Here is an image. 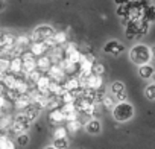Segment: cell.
Returning <instances> with one entry per match:
<instances>
[{
    "label": "cell",
    "mask_w": 155,
    "mask_h": 149,
    "mask_svg": "<svg viewBox=\"0 0 155 149\" xmlns=\"http://www.w3.org/2000/svg\"><path fill=\"white\" fill-rule=\"evenodd\" d=\"M152 58V53H150V47L146 46V44H135L129 49V59L135 64V65H143V64H149Z\"/></svg>",
    "instance_id": "cell-1"
},
{
    "label": "cell",
    "mask_w": 155,
    "mask_h": 149,
    "mask_svg": "<svg viewBox=\"0 0 155 149\" xmlns=\"http://www.w3.org/2000/svg\"><path fill=\"white\" fill-rule=\"evenodd\" d=\"M135 114V110H134V105L129 104V102H117L113 108V117L116 122L119 123H125L128 120H131Z\"/></svg>",
    "instance_id": "cell-2"
},
{
    "label": "cell",
    "mask_w": 155,
    "mask_h": 149,
    "mask_svg": "<svg viewBox=\"0 0 155 149\" xmlns=\"http://www.w3.org/2000/svg\"><path fill=\"white\" fill-rule=\"evenodd\" d=\"M79 79H81L82 87L84 88H88V90H99L104 85V79H102L101 74H94V73L81 74Z\"/></svg>",
    "instance_id": "cell-3"
},
{
    "label": "cell",
    "mask_w": 155,
    "mask_h": 149,
    "mask_svg": "<svg viewBox=\"0 0 155 149\" xmlns=\"http://www.w3.org/2000/svg\"><path fill=\"white\" fill-rule=\"evenodd\" d=\"M55 35V29L49 25H41V26H37L31 35L32 41H49L50 38H53Z\"/></svg>",
    "instance_id": "cell-4"
},
{
    "label": "cell",
    "mask_w": 155,
    "mask_h": 149,
    "mask_svg": "<svg viewBox=\"0 0 155 149\" xmlns=\"http://www.w3.org/2000/svg\"><path fill=\"white\" fill-rule=\"evenodd\" d=\"M128 6H129V17L134 20H141L146 8L149 6V2L147 0H132L128 3Z\"/></svg>",
    "instance_id": "cell-5"
},
{
    "label": "cell",
    "mask_w": 155,
    "mask_h": 149,
    "mask_svg": "<svg viewBox=\"0 0 155 149\" xmlns=\"http://www.w3.org/2000/svg\"><path fill=\"white\" fill-rule=\"evenodd\" d=\"M12 131L15 134H23V132H28L29 128H31V120L28 119V116L25 113H20L14 117L12 120Z\"/></svg>",
    "instance_id": "cell-6"
},
{
    "label": "cell",
    "mask_w": 155,
    "mask_h": 149,
    "mask_svg": "<svg viewBox=\"0 0 155 149\" xmlns=\"http://www.w3.org/2000/svg\"><path fill=\"white\" fill-rule=\"evenodd\" d=\"M102 50H104V53H108V55H113V56H119L125 50V46L120 41H117V40H110L108 43H105Z\"/></svg>",
    "instance_id": "cell-7"
},
{
    "label": "cell",
    "mask_w": 155,
    "mask_h": 149,
    "mask_svg": "<svg viewBox=\"0 0 155 149\" xmlns=\"http://www.w3.org/2000/svg\"><path fill=\"white\" fill-rule=\"evenodd\" d=\"M138 23H140V20H134V18H129L125 23V35L128 40L138 38Z\"/></svg>",
    "instance_id": "cell-8"
},
{
    "label": "cell",
    "mask_w": 155,
    "mask_h": 149,
    "mask_svg": "<svg viewBox=\"0 0 155 149\" xmlns=\"http://www.w3.org/2000/svg\"><path fill=\"white\" fill-rule=\"evenodd\" d=\"M49 47H50V44H49L47 41H32V44H31V52L38 58V56L46 55L47 50H49Z\"/></svg>",
    "instance_id": "cell-9"
},
{
    "label": "cell",
    "mask_w": 155,
    "mask_h": 149,
    "mask_svg": "<svg viewBox=\"0 0 155 149\" xmlns=\"http://www.w3.org/2000/svg\"><path fill=\"white\" fill-rule=\"evenodd\" d=\"M61 111H62L64 119H65L67 122L78 117V108H76L74 104H64V105L61 107Z\"/></svg>",
    "instance_id": "cell-10"
},
{
    "label": "cell",
    "mask_w": 155,
    "mask_h": 149,
    "mask_svg": "<svg viewBox=\"0 0 155 149\" xmlns=\"http://www.w3.org/2000/svg\"><path fill=\"white\" fill-rule=\"evenodd\" d=\"M64 90H68V91H76V90H79V88H84L82 84H81V79L78 78V76H71L68 78L64 84H62Z\"/></svg>",
    "instance_id": "cell-11"
},
{
    "label": "cell",
    "mask_w": 155,
    "mask_h": 149,
    "mask_svg": "<svg viewBox=\"0 0 155 149\" xmlns=\"http://www.w3.org/2000/svg\"><path fill=\"white\" fill-rule=\"evenodd\" d=\"M50 81L52 78L49 76V74H41V76L37 79V88L40 93H49V85H50Z\"/></svg>",
    "instance_id": "cell-12"
},
{
    "label": "cell",
    "mask_w": 155,
    "mask_h": 149,
    "mask_svg": "<svg viewBox=\"0 0 155 149\" xmlns=\"http://www.w3.org/2000/svg\"><path fill=\"white\" fill-rule=\"evenodd\" d=\"M85 131H87L88 134H91V135H97V134L102 131V123H101V120H97V119L88 120V122L85 123Z\"/></svg>",
    "instance_id": "cell-13"
},
{
    "label": "cell",
    "mask_w": 155,
    "mask_h": 149,
    "mask_svg": "<svg viewBox=\"0 0 155 149\" xmlns=\"http://www.w3.org/2000/svg\"><path fill=\"white\" fill-rule=\"evenodd\" d=\"M64 73H65V70L62 68L61 64H53V65L49 67V76L55 81H59L64 76Z\"/></svg>",
    "instance_id": "cell-14"
},
{
    "label": "cell",
    "mask_w": 155,
    "mask_h": 149,
    "mask_svg": "<svg viewBox=\"0 0 155 149\" xmlns=\"http://www.w3.org/2000/svg\"><path fill=\"white\" fill-rule=\"evenodd\" d=\"M155 73V68L150 65V64H143V65H138V74L141 79H152Z\"/></svg>",
    "instance_id": "cell-15"
},
{
    "label": "cell",
    "mask_w": 155,
    "mask_h": 149,
    "mask_svg": "<svg viewBox=\"0 0 155 149\" xmlns=\"http://www.w3.org/2000/svg\"><path fill=\"white\" fill-rule=\"evenodd\" d=\"M31 102H32V98H31L29 94H25V93L18 94V96L15 98V101H14L15 107H17V108H20V110L28 108V107L31 105Z\"/></svg>",
    "instance_id": "cell-16"
},
{
    "label": "cell",
    "mask_w": 155,
    "mask_h": 149,
    "mask_svg": "<svg viewBox=\"0 0 155 149\" xmlns=\"http://www.w3.org/2000/svg\"><path fill=\"white\" fill-rule=\"evenodd\" d=\"M49 120H50L52 123H55V125L62 123L65 119H64V114H62L61 108H52L50 113H49Z\"/></svg>",
    "instance_id": "cell-17"
},
{
    "label": "cell",
    "mask_w": 155,
    "mask_h": 149,
    "mask_svg": "<svg viewBox=\"0 0 155 149\" xmlns=\"http://www.w3.org/2000/svg\"><path fill=\"white\" fill-rule=\"evenodd\" d=\"M9 70L12 73H21L23 71V59L21 56H15L9 61Z\"/></svg>",
    "instance_id": "cell-18"
},
{
    "label": "cell",
    "mask_w": 155,
    "mask_h": 149,
    "mask_svg": "<svg viewBox=\"0 0 155 149\" xmlns=\"http://www.w3.org/2000/svg\"><path fill=\"white\" fill-rule=\"evenodd\" d=\"M116 14H117L119 18H122V20L126 23V22L131 18V17H129V6H128V3H125V5H119Z\"/></svg>",
    "instance_id": "cell-19"
},
{
    "label": "cell",
    "mask_w": 155,
    "mask_h": 149,
    "mask_svg": "<svg viewBox=\"0 0 155 149\" xmlns=\"http://www.w3.org/2000/svg\"><path fill=\"white\" fill-rule=\"evenodd\" d=\"M52 61H50V58L47 56V55H43V56H38V59H37V68L38 70H49V67L52 65L50 64Z\"/></svg>",
    "instance_id": "cell-20"
},
{
    "label": "cell",
    "mask_w": 155,
    "mask_h": 149,
    "mask_svg": "<svg viewBox=\"0 0 155 149\" xmlns=\"http://www.w3.org/2000/svg\"><path fill=\"white\" fill-rule=\"evenodd\" d=\"M110 91H111L113 96H117V94L126 91V87H125V84H123L122 81H114V82L111 84V87H110Z\"/></svg>",
    "instance_id": "cell-21"
},
{
    "label": "cell",
    "mask_w": 155,
    "mask_h": 149,
    "mask_svg": "<svg viewBox=\"0 0 155 149\" xmlns=\"http://www.w3.org/2000/svg\"><path fill=\"white\" fill-rule=\"evenodd\" d=\"M143 20H146L147 23H155V5H150L146 8L144 14H143Z\"/></svg>",
    "instance_id": "cell-22"
},
{
    "label": "cell",
    "mask_w": 155,
    "mask_h": 149,
    "mask_svg": "<svg viewBox=\"0 0 155 149\" xmlns=\"http://www.w3.org/2000/svg\"><path fill=\"white\" fill-rule=\"evenodd\" d=\"M25 114H26L28 119L32 122V120H35V119L40 116V108H38L37 105H29V107L25 110Z\"/></svg>",
    "instance_id": "cell-23"
},
{
    "label": "cell",
    "mask_w": 155,
    "mask_h": 149,
    "mask_svg": "<svg viewBox=\"0 0 155 149\" xmlns=\"http://www.w3.org/2000/svg\"><path fill=\"white\" fill-rule=\"evenodd\" d=\"M82 128V122L79 120V119H73V120H68V123H67V129H68V132H78Z\"/></svg>",
    "instance_id": "cell-24"
},
{
    "label": "cell",
    "mask_w": 155,
    "mask_h": 149,
    "mask_svg": "<svg viewBox=\"0 0 155 149\" xmlns=\"http://www.w3.org/2000/svg\"><path fill=\"white\" fill-rule=\"evenodd\" d=\"M0 149H15V144L6 135H0Z\"/></svg>",
    "instance_id": "cell-25"
},
{
    "label": "cell",
    "mask_w": 155,
    "mask_h": 149,
    "mask_svg": "<svg viewBox=\"0 0 155 149\" xmlns=\"http://www.w3.org/2000/svg\"><path fill=\"white\" fill-rule=\"evenodd\" d=\"M56 149H67L68 147V138L67 137H61V138H53L52 143Z\"/></svg>",
    "instance_id": "cell-26"
},
{
    "label": "cell",
    "mask_w": 155,
    "mask_h": 149,
    "mask_svg": "<svg viewBox=\"0 0 155 149\" xmlns=\"http://www.w3.org/2000/svg\"><path fill=\"white\" fill-rule=\"evenodd\" d=\"M144 96L149 101H155V82H150L149 85H146L144 88Z\"/></svg>",
    "instance_id": "cell-27"
},
{
    "label": "cell",
    "mask_w": 155,
    "mask_h": 149,
    "mask_svg": "<svg viewBox=\"0 0 155 149\" xmlns=\"http://www.w3.org/2000/svg\"><path fill=\"white\" fill-rule=\"evenodd\" d=\"M105 70H107V67L102 64V62H96L94 61V64H93V67H91V73H94V74H102L105 73Z\"/></svg>",
    "instance_id": "cell-28"
},
{
    "label": "cell",
    "mask_w": 155,
    "mask_h": 149,
    "mask_svg": "<svg viewBox=\"0 0 155 149\" xmlns=\"http://www.w3.org/2000/svg\"><path fill=\"white\" fill-rule=\"evenodd\" d=\"M29 135L26 134V132H23V134H17V144L18 146H21V147H25V146H28L29 144Z\"/></svg>",
    "instance_id": "cell-29"
},
{
    "label": "cell",
    "mask_w": 155,
    "mask_h": 149,
    "mask_svg": "<svg viewBox=\"0 0 155 149\" xmlns=\"http://www.w3.org/2000/svg\"><path fill=\"white\" fill-rule=\"evenodd\" d=\"M102 104H104V107L105 108H114V105H116V99H114V96L111 94V96H104V99H102Z\"/></svg>",
    "instance_id": "cell-30"
},
{
    "label": "cell",
    "mask_w": 155,
    "mask_h": 149,
    "mask_svg": "<svg viewBox=\"0 0 155 149\" xmlns=\"http://www.w3.org/2000/svg\"><path fill=\"white\" fill-rule=\"evenodd\" d=\"M67 126H58L55 131H53V138H61V137H67Z\"/></svg>",
    "instance_id": "cell-31"
},
{
    "label": "cell",
    "mask_w": 155,
    "mask_h": 149,
    "mask_svg": "<svg viewBox=\"0 0 155 149\" xmlns=\"http://www.w3.org/2000/svg\"><path fill=\"white\" fill-rule=\"evenodd\" d=\"M12 126V119L11 117H3L2 120H0V128H8V126Z\"/></svg>",
    "instance_id": "cell-32"
},
{
    "label": "cell",
    "mask_w": 155,
    "mask_h": 149,
    "mask_svg": "<svg viewBox=\"0 0 155 149\" xmlns=\"http://www.w3.org/2000/svg\"><path fill=\"white\" fill-rule=\"evenodd\" d=\"M114 99H116L117 102H125V101L128 99V93H126V91H123V93H120V94L114 96Z\"/></svg>",
    "instance_id": "cell-33"
},
{
    "label": "cell",
    "mask_w": 155,
    "mask_h": 149,
    "mask_svg": "<svg viewBox=\"0 0 155 149\" xmlns=\"http://www.w3.org/2000/svg\"><path fill=\"white\" fill-rule=\"evenodd\" d=\"M6 104H8V102H6V98H5L3 94H0V108H5Z\"/></svg>",
    "instance_id": "cell-34"
},
{
    "label": "cell",
    "mask_w": 155,
    "mask_h": 149,
    "mask_svg": "<svg viewBox=\"0 0 155 149\" xmlns=\"http://www.w3.org/2000/svg\"><path fill=\"white\" fill-rule=\"evenodd\" d=\"M129 2H132V0H114V3L119 6V5H125V3H129Z\"/></svg>",
    "instance_id": "cell-35"
},
{
    "label": "cell",
    "mask_w": 155,
    "mask_h": 149,
    "mask_svg": "<svg viewBox=\"0 0 155 149\" xmlns=\"http://www.w3.org/2000/svg\"><path fill=\"white\" fill-rule=\"evenodd\" d=\"M5 8V0H0V11Z\"/></svg>",
    "instance_id": "cell-36"
},
{
    "label": "cell",
    "mask_w": 155,
    "mask_h": 149,
    "mask_svg": "<svg viewBox=\"0 0 155 149\" xmlns=\"http://www.w3.org/2000/svg\"><path fill=\"white\" fill-rule=\"evenodd\" d=\"M150 53H152V58H155V46L150 47Z\"/></svg>",
    "instance_id": "cell-37"
},
{
    "label": "cell",
    "mask_w": 155,
    "mask_h": 149,
    "mask_svg": "<svg viewBox=\"0 0 155 149\" xmlns=\"http://www.w3.org/2000/svg\"><path fill=\"white\" fill-rule=\"evenodd\" d=\"M44 149H56V147H55V146H53V144H50V146H46V147H44Z\"/></svg>",
    "instance_id": "cell-38"
},
{
    "label": "cell",
    "mask_w": 155,
    "mask_h": 149,
    "mask_svg": "<svg viewBox=\"0 0 155 149\" xmlns=\"http://www.w3.org/2000/svg\"><path fill=\"white\" fill-rule=\"evenodd\" d=\"M152 79H153V82H155V73H153V76H152Z\"/></svg>",
    "instance_id": "cell-39"
}]
</instances>
